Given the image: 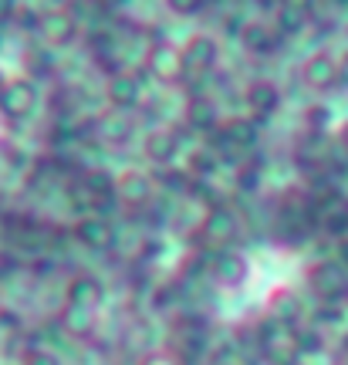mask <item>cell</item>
Masks as SVG:
<instances>
[{"label":"cell","mask_w":348,"mask_h":365,"mask_svg":"<svg viewBox=\"0 0 348 365\" xmlns=\"http://www.w3.org/2000/svg\"><path fill=\"white\" fill-rule=\"evenodd\" d=\"M145 68L159 85H183L190 75V65L183 58V48H176L173 41H155L145 51Z\"/></svg>","instance_id":"cell-1"},{"label":"cell","mask_w":348,"mask_h":365,"mask_svg":"<svg viewBox=\"0 0 348 365\" xmlns=\"http://www.w3.org/2000/svg\"><path fill=\"white\" fill-rule=\"evenodd\" d=\"M217 149L223 153L227 159H237V156H247L250 149H257L260 143V129H257V122L254 118H247V115H230V118H223L220 122V129H217Z\"/></svg>","instance_id":"cell-2"},{"label":"cell","mask_w":348,"mask_h":365,"mask_svg":"<svg viewBox=\"0 0 348 365\" xmlns=\"http://www.w3.org/2000/svg\"><path fill=\"white\" fill-rule=\"evenodd\" d=\"M200 240L207 244V247H213V250H227L240 237V217L233 213L227 203H220V207H213V210H207L203 213V220H200Z\"/></svg>","instance_id":"cell-3"},{"label":"cell","mask_w":348,"mask_h":365,"mask_svg":"<svg viewBox=\"0 0 348 365\" xmlns=\"http://www.w3.org/2000/svg\"><path fill=\"white\" fill-rule=\"evenodd\" d=\"M38 34H41V44H48L51 51L71 48L78 41V17L68 7H48L38 17Z\"/></svg>","instance_id":"cell-4"},{"label":"cell","mask_w":348,"mask_h":365,"mask_svg":"<svg viewBox=\"0 0 348 365\" xmlns=\"http://www.w3.org/2000/svg\"><path fill=\"white\" fill-rule=\"evenodd\" d=\"M41 95H38V81L31 78H11L7 88H4V98H0V115L11 118V122H24V118L34 115Z\"/></svg>","instance_id":"cell-5"},{"label":"cell","mask_w":348,"mask_h":365,"mask_svg":"<svg viewBox=\"0 0 348 365\" xmlns=\"http://www.w3.org/2000/svg\"><path fill=\"white\" fill-rule=\"evenodd\" d=\"M155 200V182L149 173L142 170H126L118 173L116 180V203H122L126 210H142Z\"/></svg>","instance_id":"cell-6"},{"label":"cell","mask_w":348,"mask_h":365,"mask_svg":"<svg viewBox=\"0 0 348 365\" xmlns=\"http://www.w3.org/2000/svg\"><path fill=\"white\" fill-rule=\"evenodd\" d=\"M247 274H250V264L237 250H217L210 261V281L223 291H237L247 281Z\"/></svg>","instance_id":"cell-7"},{"label":"cell","mask_w":348,"mask_h":365,"mask_svg":"<svg viewBox=\"0 0 348 365\" xmlns=\"http://www.w3.org/2000/svg\"><path fill=\"white\" fill-rule=\"evenodd\" d=\"M71 237L85 250H108L112 240H116V227L105 220L102 213H81L75 223H71Z\"/></svg>","instance_id":"cell-8"},{"label":"cell","mask_w":348,"mask_h":365,"mask_svg":"<svg viewBox=\"0 0 348 365\" xmlns=\"http://www.w3.org/2000/svg\"><path fill=\"white\" fill-rule=\"evenodd\" d=\"M260 352L274 365H295L297 352H301V349H297V335L281 325L264 328V331H260Z\"/></svg>","instance_id":"cell-9"},{"label":"cell","mask_w":348,"mask_h":365,"mask_svg":"<svg viewBox=\"0 0 348 365\" xmlns=\"http://www.w3.org/2000/svg\"><path fill=\"white\" fill-rule=\"evenodd\" d=\"M105 98L116 112H132L142 98V81L132 71H112L105 81Z\"/></svg>","instance_id":"cell-10"},{"label":"cell","mask_w":348,"mask_h":365,"mask_svg":"<svg viewBox=\"0 0 348 365\" xmlns=\"http://www.w3.org/2000/svg\"><path fill=\"white\" fill-rule=\"evenodd\" d=\"M135 132V122H132L129 112H102V115L91 122V135L105 145H126Z\"/></svg>","instance_id":"cell-11"},{"label":"cell","mask_w":348,"mask_h":365,"mask_svg":"<svg viewBox=\"0 0 348 365\" xmlns=\"http://www.w3.org/2000/svg\"><path fill=\"white\" fill-rule=\"evenodd\" d=\"M142 153L153 166H173V159L180 156V135L173 129H153L142 139Z\"/></svg>","instance_id":"cell-12"},{"label":"cell","mask_w":348,"mask_h":365,"mask_svg":"<svg viewBox=\"0 0 348 365\" xmlns=\"http://www.w3.org/2000/svg\"><path fill=\"white\" fill-rule=\"evenodd\" d=\"M244 102H247V108L254 112V118H267V115H274L277 105H281V88H277V81H271V78H254L244 91Z\"/></svg>","instance_id":"cell-13"},{"label":"cell","mask_w":348,"mask_h":365,"mask_svg":"<svg viewBox=\"0 0 348 365\" xmlns=\"http://www.w3.org/2000/svg\"><path fill=\"white\" fill-rule=\"evenodd\" d=\"M183 58L193 71H213L220 61V41L213 34H193V38L183 44Z\"/></svg>","instance_id":"cell-14"},{"label":"cell","mask_w":348,"mask_h":365,"mask_svg":"<svg viewBox=\"0 0 348 365\" xmlns=\"http://www.w3.org/2000/svg\"><path fill=\"white\" fill-rule=\"evenodd\" d=\"M183 118H186V125L193 132H207V135H217L220 129V105L213 102V98H207V95H193L190 102H186V112H183Z\"/></svg>","instance_id":"cell-15"},{"label":"cell","mask_w":348,"mask_h":365,"mask_svg":"<svg viewBox=\"0 0 348 365\" xmlns=\"http://www.w3.org/2000/svg\"><path fill=\"white\" fill-rule=\"evenodd\" d=\"M105 298V284L95 277V274H75L65 287V304H78V308H98Z\"/></svg>","instance_id":"cell-16"},{"label":"cell","mask_w":348,"mask_h":365,"mask_svg":"<svg viewBox=\"0 0 348 365\" xmlns=\"http://www.w3.org/2000/svg\"><path fill=\"white\" fill-rule=\"evenodd\" d=\"M116 180L108 170L102 166H91V170L81 173V186H85V196L91 200V207H108V203H116Z\"/></svg>","instance_id":"cell-17"},{"label":"cell","mask_w":348,"mask_h":365,"mask_svg":"<svg viewBox=\"0 0 348 365\" xmlns=\"http://www.w3.org/2000/svg\"><path fill=\"white\" fill-rule=\"evenodd\" d=\"M308 284L318 298L332 301V298H338V294H345L348 281H345V271L335 267V264H314L308 271Z\"/></svg>","instance_id":"cell-18"},{"label":"cell","mask_w":348,"mask_h":365,"mask_svg":"<svg viewBox=\"0 0 348 365\" xmlns=\"http://www.w3.org/2000/svg\"><path fill=\"white\" fill-rule=\"evenodd\" d=\"M301 78H304V85L314 91H328L332 85H335L338 78V65H335V58L332 54H311L308 61H304V68H301Z\"/></svg>","instance_id":"cell-19"},{"label":"cell","mask_w":348,"mask_h":365,"mask_svg":"<svg viewBox=\"0 0 348 365\" xmlns=\"http://www.w3.org/2000/svg\"><path fill=\"white\" fill-rule=\"evenodd\" d=\"M58 322H61V328H65L68 335H75V339H88L91 331H95V312H91V308L65 304V308L58 312Z\"/></svg>","instance_id":"cell-20"},{"label":"cell","mask_w":348,"mask_h":365,"mask_svg":"<svg viewBox=\"0 0 348 365\" xmlns=\"http://www.w3.org/2000/svg\"><path fill=\"white\" fill-rule=\"evenodd\" d=\"M237 38L250 54H267L274 44V31L267 24H260V21H247V24H240Z\"/></svg>","instance_id":"cell-21"},{"label":"cell","mask_w":348,"mask_h":365,"mask_svg":"<svg viewBox=\"0 0 348 365\" xmlns=\"http://www.w3.org/2000/svg\"><path fill=\"white\" fill-rule=\"evenodd\" d=\"M24 68L31 71V81L34 78H51L54 75V54L48 44H31L24 51Z\"/></svg>","instance_id":"cell-22"},{"label":"cell","mask_w":348,"mask_h":365,"mask_svg":"<svg viewBox=\"0 0 348 365\" xmlns=\"http://www.w3.org/2000/svg\"><path fill=\"white\" fill-rule=\"evenodd\" d=\"M213 170H217V149H210V145L193 149L190 159H186V173H190L193 180H210Z\"/></svg>","instance_id":"cell-23"},{"label":"cell","mask_w":348,"mask_h":365,"mask_svg":"<svg viewBox=\"0 0 348 365\" xmlns=\"http://www.w3.org/2000/svg\"><path fill=\"white\" fill-rule=\"evenodd\" d=\"M304 7H295V4H277V11H274V24L281 34H301L304 31Z\"/></svg>","instance_id":"cell-24"},{"label":"cell","mask_w":348,"mask_h":365,"mask_svg":"<svg viewBox=\"0 0 348 365\" xmlns=\"http://www.w3.org/2000/svg\"><path fill=\"white\" fill-rule=\"evenodd\" d=\"M190 173L186 170H173V166H163V170H155L153 182L155 186H166V190H173V193H186L190 190Z\"/></svg>","instance_id":"cell-25"},{"label":"cell","mask_w":348,"mask_h":365,"mask_svg":"<svg viewBox=\"0 0 348 365\" xmlns=\"http://www.w3.org/2000/svg\"><path fill=\"white\" fill-rule=\"evenodd\" d=\"M237 190L247 196H254L260 190V166L257 163H240V170H237Z\"/></svg>","instance_id":"cell-26"},{"label":"cell","mask_w":348,"mask_h":365,"mask_svg":"<svg viewBox=\"0 0 348 365\" xmlns=\"http://www.w3.org/2000/svg\"><path fill=\"white\" fill-rule=\"evenodd\" d=\"M166 7L176 17H196V14L207 11V0H166Z\"/></svg>","instance_id":"cell-27"},{"label":"cell","mask_w":348,"mask_h":365,"mask_svg":"<svg viewBox=\"0 0 348 365\" xmlns=\"http://www.w3.org/2000/svg\"><path fill=\"white\" fill-rule=\"evenodd\" d=\"M21 365H61V362H58V355L48 352V349H27Z\"/></svg>","instance_id":"cell-28"},{"label":"cell","mask_w":348,"mask_h":365,"mask_svg":"<svg viewBox=\"0 0 348 365\" xmlns=\"http://www.w3.org/2000/svg\"><path fill=\"white\" fill-rule=\"evenodd\" d=\"M139 365H183V359L176 352H149V355H142V362Z\"/></svg>","instance_id":"cell-29"},{"label":"cell","mask_w":348,"mask_h":365,"mask_svg":"<svg viewBox=\"0 0 348 365\" xmlns=\"http://www.w3.org/2000/svg\"><path fill=\"white\" fill-rule=\"evenodd\" d=\"M14 14H17V0H0V24L11 21Z\"/></svg>","instance_id":"cell-30"},{"label":"cell","mask_w":348,"mask_h":365,"mask_svg":"<svg viewBox=\"0 0 348 365\" xmlns=\"http://www.w3.org/2000/svg\"><path fill=\"white\" fill-rule=\"evenodd\" d=\"M324 115H328V108H318V105H314V108H308V122H311V125H322Z\"/></svg>","instance_id":"cell-31"},{"label":"cell","mask_w":348,"mask_h":365,"mask_svg":"<svg viewBox=\"0 0 348 365\" xmlns=\"http://www.w3.org/2000/svg\"><path fill=\"white\" fill-rule=\"evenodd\" d=\"M338 78H342V81L348 85V54L342 58V65H338Z\"/></svg>","instance_id":"cell-32"},{"label":"cell","mask_w":348,"mask_h":365,"mask_svg":"<svg viewBox=\"0 0 348 365\" xmlns=\"http://www.w3.org/2000/svg\"><path fill=\"white\" fill-rule=\"evenodd\" d=\"M7 81H11V78H7V75L0 71V98H4V88H7Z\"/></svg>","instance_id":"cell-33"},{"label":"cell","mask_w":348,"mask_h":365,"mask_svg":"<svg viewBox=\"0 0 348 365\" xmlns=\"http://www.w3.org/2000/svg\"><path fill=\"white\" fill-rule=\"evenodd\" d=\"M54 4H61V0H54Z\"/></svg>","instance_id":"cell-34"},{"label":"cell","mask_w":348,"mask_h":365,"mask_svg":"<svg viewBox=\"0 0 348 365\" xmlns=\"http://www.w3.org/2000/svg\"><path fill=\"white\" fill-rule=\"evenodd\" d=\"M345 349H348V341H345Z\"/></svg>","instance_id":"cell-35"}]
</instances>
